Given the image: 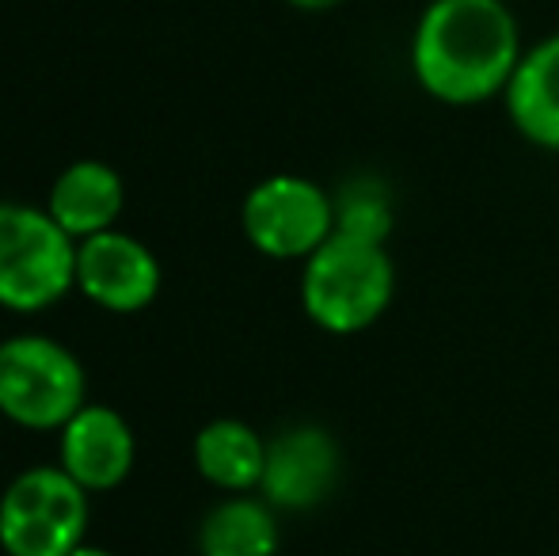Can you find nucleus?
<instances>
[{
    "mask_svg": "<svg viewBox=\"0 0 559 556\" xmlns=\"http://www.w3.org/2000/svg\"><path fill=\"white\" fill-rule=\"evenodd\" d=\"M248 245L266 260H309L335 233V199L305 176H266L240 206Z\"/></svg>",
    "mask_w": 559,
    "mask_h": 556,
    "instance_id": "obj_6",
    "label": "nucleus"
},
{
    "mask_svg": "<svg viewBox=\"0 0 559 556\" xmlns=\"http://www.w3.org/2000/svg\"><path fill=\"white\" fill-rule=\"evenodd\" d=\"M286 4H294L297 12H332L343 0H286Z\"/></svg>",
    "mask_w": 559,
    "mask_h": 556,
    "instance_id": "obj_15",
    "label": "nucleus"
},
{
    "mask_svg": "<svg viewBox=\"0 0 559 556\" xmlns=\"http://www.w3.org/2000/svg\"><path fill=\"white\" fill-rule=\"evenodd\" d=\"M76 289L107 312H141L160 294V260L145 240L107 229L76 245Z\"/></svg>",
    "mask_w": 559,
    "mask_h": 556,
    "instance_id": "obj_8",
    "label": "nucleus"
},
{
    "mask_svg": "<svg viewBox=\"0 0 559 556\" xmlns=\"http://www.w3.org/2000/svg\"><path fill=\"white\" fill-rule=\"evenodd\" d=\"M191 458L202 481L228 496L259 492L266 469V438L243 419H210L194 435Z\"/></svg>",
    "mask_w": 559,
    "mask_h": 556,
    "instance_id": "obj_12",
    "label": "nucleus"
},
{
    "mask_svg": "<svg viewBox=\"0 0 559 556\" xmlns=\"http://www.w3.org/2000/svg\"><path fill=\"white\" fill-rule=\"evenodd\" d=\"M76 286V240L46 206L0 202V309L43 312Z\"/></svg>",
    "mask_w": 559,
    "mask_h": 556,
    "instance_id": "obj_4",
    "label": "nucleus"
},
{
    "mask_svg": "<svg viewBox=\"0 0 559 556\" xmlns=\"http://www.w3.org/2000/svg\"><path fill=\"white\" fill-rule=\"evenodd\" d=\"M88 404L84 363L53 335L23 332L0 343V416L23 430H61Z\"/></svg>",
    "mask_w": 559,
    "mask_h": 556,
    "instance_id": "obj_3",
    "label": "nucleus"
},
{
    "mask_svg": "<svg viewBox=\"0 0 559 556\" xmlns=\"http://www.w3.org/2000/svg\"><path fill=\"white\" fill-rule=\"evenodd\" d=\"M194 556H202V553H194Z\"/></svg>",
    "mask_w": 559,
    "mask_h": 556,
    "instance_id": "obj_17",
    "label": "nucleus"
},
{
    "mask_svg": "<svg viewBox=\"0 0 559 556\" xmlns=\"http://www.w3.org/2000/svg\"><path fill=\"white\" fill-rule=\"evenodd\" d=\"M343 476V450L317 423H297L266 438L263 499L274 511H312L335 492Z\"/></svg>",
    "mask_w": 559,
    "mask_h": 556,
    "instance_id": "obj_7",
    "label": "nucleus"
},
{
    "mask_svg": "<svg viewBox=\"0 0 559 556\" xmlns=\"http://www.w3.org/2000/svg\"><path fill=\"white\" fill-rule=\"evenodd\" d=\"M126 206V187L122 176L107 161H73L61 168L53 179L50 194H46V210L50 217L81 245L88 237H99L107 229H118V214Z\"/></svg>",
    "mask_w": 559,
    "mask_h": 556,
    "instance_id": "obj_10",
    "label": "nucleus"
},
{
    "mask_svg": "<svg viewBox=\"0 0 559 556\" xmlns=\"http://www.w3.org/2000/svg\"><path fill=\"white\" fill-rule=\"evenodd\" d=\"M502 99L518 134L559 153V31L525 46Z\"/></svg>",
    "mask_w": 559,
    "mask_h": 556,
    "instance_id": "obj_11",
    "label": "nucleus"
},
{
    "mask_svg": "<svg viewBox=\"0 0 559 556\" xmlns=\"http://www.w3.org/2000/svg\"><path fill=\"white\" fill-rule=\"evenodd\" d=\"M92 492L61 465H31L0 492V549L4 556H69L88 542Z\"/></svg>",
    "mask_w": 559,
    "mask_h": 556,
    "instance_id": "obj_5",
    "label": "nucleus"
},
{
    "mask_svg": "<svg viewBox=\"0 0 559 556\" xmlns=\"http://www.w3.org/2000/svg\"><path fill=\"white\" fill-rule=\"evenodd\" d=\"M396 294L392 256L377 240L332 233L301 271V305L317 328L332 335L366 332L384 317Z\"/></svg>",
    "mask_w": 559,
    "mask_h": 556,
    "instance_id": "obj_2",
    "label": "nucleus"
},
{
    "mask_svg": "<svg viewBox=\"0 0 559 556\" xmlns=\"http://www.w3.org/2000/svg\"><path fill=\"white\" fill-rule=\"evenodd\" d=\"M278 545V514L266 499H255L248 492L214 504L199 522L202 556H274Z\"/></svg>",
    "mask_w": 559,
    "mask_h": 556,
    "instance_id": "obj_13",
    "label": "nucleus"
},
{
    "mask_svg": "<svg viewBox=\"0 0 559 556\" xmlns=\"http://www.w3.org/2000/svg\"><path fill=\"white\" fill-rule=\"evenodd\" d=\"M522 54L507 0H430L412 35V73L438 104L476 107L507 92Z\"/></svg>",
    "mask_w": 559,
    "mask_h": 556,
    "instance_id": "obj_1",
    "label": "nucleus"
},
{
    "mask_svg": "<svg viewBox=\"0 0 559 556\" xmlns=\"http://www.w3.org/2000/svg\"><path fill=\"white\" fill-rule=\"evenodd\" d=\"M69 556H115V553H107L104 545H88V542H84V545H76V549L69 553Z\"/></svg>",
    "mask_w": 559,
    "mask_h": 556,
    "instance_id": "obj_16",
    "label": "nucleus"
},
{
    "mask_svg": "<svg viewBox=\"0 0 559 556\" xmlns=\"http://www.w3.org/2000/svg\"><path fill=\"white\" fill-rule=\"evenodd\" d=\"M332 199H335V233L377 240V245L389 240L392 202L381 184H373V179H354V184H346Z\"/></svg>",
    "mask_w": 559,
    "mask_h": 556,
    "instance_id": "obj_14",
    "label": "nucleus"
},
{
    "mask_svg": "<svg viewBox=\"0 0 559 556\" xmlns=\"http://www.w3.org/2000/svg\"><path fill=\"white\" fill-rule=\"evenodd\" d=\"M61 469L81 484L84 492H115L130 476L138 458L126 416H118L107 404H84L66 427L58 430Z\"/></svg>",
    "mask_w": 559,
    "mask_h": 556,
    "instance_id": "obj_9",
    "label": "nucleus"
}]
</instances>
